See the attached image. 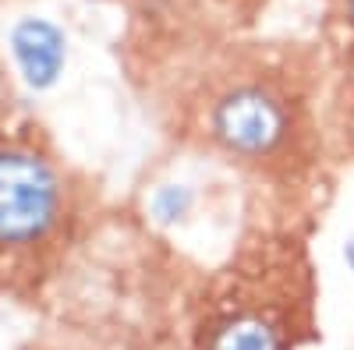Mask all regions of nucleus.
<instances>
[{"mask_svg":"<svg viewBox=\"0 0 354 350\" xmlns=\"http://www.w3.org/2000/svg\"><path fill=\"white\" fill-rule=\"evenodd\" d=\"M68 184L43 149L25 138H0V255H32L64 226Z\"/></svg>","mask_w":354,"mask_h":350,"instance_id":"obj_1","label":"nucleus"},{"mask_svg":"<svg viewBox=\"0 0 354 350\" xmlns=\"http://www.w3.org/2000/svg\"><path fill=\"white\" fill-rule=\"evenodd\" d=\"M287 131L290 121L280 96L262 85H238L213 110V135L220 138V145L248 159L273 156L287 142Z\"/></svg>","mask_w":354,"mask_h":350,"instance_id":"obj_2","label":"nucleus"},{"mask_svg":"<svg viewBox=\"0 0 354 350\" xmlns=\"http://www.w3.org/2000/svg\"><path fill=\"white\" fill-rule=\"evenodd\" d=\"M11 53L32 89H50L64 71L68 43L57 25H50L43 18H25L11 32Z\"/></svg>","mask_w":354,"mask_h":350,"instance_id":"obj_3","label":"nucleus"},{"mask_svg":"<svg viewBox=\"0 0 354 350\" xmlns=\"http://www.w3.org/2000/svg\"><path fill=\"white\" fill-rule=\"evenodd\" d=\"M209 350H280V336L270 322L255 315L230 318L223 329H216Z\"/></svg>","mask_w":354,"mask_h":350,"instance_id":"obj_4","label":"nucleus"},{"mask_svg":"<svg viewBox=\"0 0 354 350\" xmlns=\"http://www.w3.org/2000/svg\"><path fill=\"white\" fill-rule=\"evenodd\" d=\"M192 206V195L188 188H160L156 198H153V209L160 220H177V216H185Z\"/></svg>","mask_w":354,"mask_h":350,"instance_id":"obj_5","label":"nucleus"},{"mask_svg":"<svg viewBox=\"0 0 354 350\" xmlns=\"http://www.w3.org/2000/svg\"><path fill=\"white\" fill-rule=\"evenodd\" d=\"M344 255H347V266H351V269H354V241H351V244H347V251H344Z\"/></svg>","mask_w":354,"mask_h":350,"instance_id":"obj_6","label":"nucleus"},{"mask_svg":"<svg viewBox=\"0 0 354 350\" xmlns=\"http://www.w3.org/2000/svg\"><path fill=\"white\" fill-rule=\"evenodd\" d=\"M347 18H351V28H354V0H347Z\"/></svg>","mask_w":354,"mask_h":350,"instance_id":"obj_7","label":"nucleus"}]
</instances>
